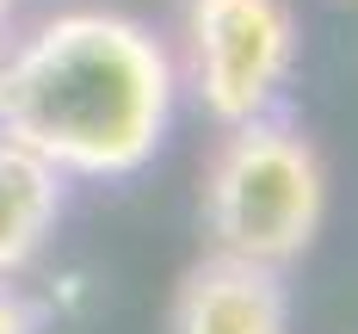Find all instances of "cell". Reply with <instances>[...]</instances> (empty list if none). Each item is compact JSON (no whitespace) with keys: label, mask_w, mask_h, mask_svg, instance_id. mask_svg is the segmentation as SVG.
Wrapping results in <instances>:
<instances>
[{"label":"cell","mask_w":358,"mask_h":334,"mask_svg":"<svg viewBox=\"0 0 358 334\" xmlns=\"http://www.w3.org/2000/svg\"><path fill=\"white\" fill-rule=\"evenodd\" d=\"M173 118V56L124 13H56L0 56V137L62 180H124Z\"/></svg>","instance_id":"cell-1"},{"label":"cell","mask_w":358,"mask_h":334,"mask_svg":"<svg viewBox=\"0 0 358 334\" xmlns=\"http://www.w3.org/2000/svg\"><path fill=\"white\" fill-rule=\"evenodd\" d=\"M327 211V174L315 143L285 118L229 124L204 167V223L222 254L278 266L309 254Z\"/></svg>","instance_id":"cell-2"},{"label":"cell","mask_w":358,"mask_h":334,"mask_svg":"<svg viewBox=\"0 0 358 334\" xmlns=\"http://www.w3.org/2000/svg\"><path fill=\"white\" fill-rule=\"evenodd\" d=\"M192 87L216 124L266 118L296 62V19L285 0H192Z\"/></svg>","instance_id":"cell-3"},{"label":"cell","mask_w":358,"mask_h":334,"mask_svg":"<svg viewBox=\"0 0 358 334\" xmlns=\"http://www.w3.org/2000/svg\"><path fill=\"white\" fill-rule=\"evenodd\" d=\"M167 328L173 334H290L285 272L216 248L179 279Z\"/></svg>","instance_id":"cell-4"},{"label":"cell","mask_w":358,"mask_h":334,"mask_svg":"<svg viewBox=\"0 0 358 334\" xmlns=\"http://www.w3.org/2000/svg\"><path fill=\"white\" fill-rule=\"evenodd\" d=\"M62 217V174L0 137V272H19Z\"/></svg>","instance_id":"cell-5"},{"label":"cell","mask_w":358,"mask_h":334,"mask_svg":"<svg viewBox=\"0 0 358 334\" xmlns=\"http://www.w3.org/2000/svg\"><path fill=\"white\" fill-rule=\"evenodd\" d=\"M0 334H43V316H37L31 297L13 285V272H0Z\"/></svg>","instance_id":"cell-6"},{"label":"cell","mask_w":358,"mask_h":334,"mask_svg":"<svg viewBox=\"0 0 358 334\" xmlns=\"http://www.w3.org/2000/svg\"><path fill=\"white\" fill-rule=\"evenodd\" d=\"M6 25H13V0H0V37H6Z\"/></svg>","instance_id":"cell-7"}]
</instances>
